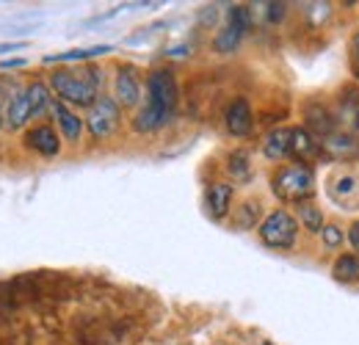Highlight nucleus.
Here are the masks:
<instances>
[{
    "label": "nucleus",
    "instance_id": "obj_31",
    "mask_svg": "<svg viewBox=\"0 0 359 345\" xmlns=\"http://www.w3.org/2000/svg\"><path fill=\"white\" fill-rule=\"evenodd\" d=\"M0 128H3V105H0Z\"/></svg>",
    "mask_w": 359,
    "mask_h": 345
},
{
    "label": "nucleus",
    "instance_id": "obj_9",
    "mask_svg": "<svg viewBox=\"0 0 359 345\" xmlns=\"http://www.w3.org/2000/svg\"><path fill=\"white\" fill-rule=\"evenodd\" d=\"M50 114H53V119H55V125H58V133H61V138H64L67 144H72V147L81 144L86 119H81V116H78L67 102H61V100H53Z\"/></svg>",
    "mask_w": 359,
    "mask_h": 345
},
{
    "label": "nucleus",
    "instance_id": "obj_29",
    "mask_svg": "<svg viewBox=\"0 0 359 345\" xmlns=\"http://www.w3.org/2000/svg\"><path fill=\"white\" fill-rule=\"evenodd\" d=\"M25 44L22 42H6V44H0V53H11V50H22Z\"/></svg>",
    "mask_w": 359,
    "mask_h": 345
},
{
    "label": "nucleus",
    "instance_id": "obj_26",
    "mask_svg": "<svg viewBox=\"0 0 359 345\" xmlns=\"http://www.w3.org/2000/svg\"><path fill=\"white\" fill-rule=\"evenodd\" d=\"M285 14H287V6L285 3H269V11H266V17H269V22H282L285 20Z\"/></svg>",
    "mask_w": 359,
    "mask_h": 345
},
{
    "label": "nucleus",
    "instance_id": "obj_25",
    "mask_svg": "<svg viewBox=\"0 0 359 345\" xmlns=\"http://www.w3.org/2000/svg\"><path fill=\"white\" fill-rule=\"evenodd\" d=\"M348 67H351V75L359 81V31H354L351 44H348Z\"/></svg>",
    "mask_w": 359,
    "mask_h": 345
},
{
    "label": "nucleus",
    "instance_id": "obj_16",
    "mask_svg": "<svg viewBox=\"0 0 359 345\" xmlns=\"http://www.w3.org/2000/svg\"><path fill=\"white\" fill-rule=\"evenodd\" d=\"M25 94H28V105H31V119L34 122L45 116L47 111H50V105H53V100H55L45 81H31L25 86Z\"/></svg>",
    "mask_w": 359,
    "mask_h": 345
},
{
    "label": "nucleus",
    "instance_id": "obj_13",
    "mask_svg": "<svg viewBox=\"0 0 359 345\" xmlns=\"http://www.w3.org/2000/svg\"><path fill=\"white\" fill-rule=\"evenodd\" d=\"M320 149H323V158H329V161H340V163L359 161V138H354V135L334 133V135L320 141Z\"/></svg>",
    "mask_w": 359,
    "mask_h": 345
},
{
    "label": "nucleus",
    "instance_id": "obj_7",
    "mask_svg": "<svg viewBox=\"0 0 359 345\" xmlns=\"http://www.w3.org/2000/svg\"><path fill=\"white\" fill-rule=\"evenodd\" d=\"M114 100L122 108H135L141 102V78H138L135 67H130V64L116 67V75H114Z\"/></svg>",
    "mask_w": 359,
    "mask_h": 345
},
{
    "label": "nucleus",
    "instance_id": "obj_12",
    "mask_svg": "<svg viewBox=\"0 0 359 345\" xmlns=\"http://www.w3.org/2000/svg\"><path fill=\"white\" fill-rule=\"evenodd\" d=\"M31 122H34L31 119V105H28V94H25V86H22L11 100L3 102V128L28 130Z\"/></svg>",
    "mask_w": 359,
    "mask_h": 345
},
{
    "label": "nucleus",
    "instance_id": "obj_2",
    "mask_svg": "<svg viewBox=\"0 0 359 345\" xmlns=\"http://www.w3.org/2000/svg\"><path fill=\"white\" fill-rule=\"evenodd\" d=\"M102 69L97 67H81V69H55L47 81L55 100L75 105V108H91L100 100L102 88Z\"/></svg>",
    "mask_w": 359,
    "mask_h": 345
},
{
    "label": "nucleus",
    "instance_id": "obj_22",
    "mask_svg": "<svg viewBox=\"0 0 359 345\" xmlns=\"http://www.w3.org/2000/svg\"><path fill=\"white\" fill-rule=\"evenodd\" d=\"M243 36H246L243 31H238L235 25H229V22H226L224 28L213 36V50H216V53H222V55H229V53H235V50H238V44H241Z\"/></svg>",
    "mask_w": 359,
    "mask_h": 345
},
{
    "label": "nucleus",
    "instance_id": "obj_6",
    "mask_svg": "<svg viewBox=\"0 0 359 345\" xmlns=\"http://www.w3.org/2000/svg\"><path fill=\"white\" fill-rule=\"evenodd\" d=\"M22 147L39 158H55L61 152V133L50 122H36L22 133Z\"/></svg>",
    "mask_w": 359,
    "mask_h": 345
},
{
    "label": "nucleus",
    "instance_id": "obj_19",
    "mask_svg": "<svg viewBox=\"0 0 359 345\" xmlns=\"http://www.w3.org/2000/svg\"><path fill=\"white\" fill-rule=\"evenodd\" d=\"M332 273L343 285H357L359 282V255H340L332 265Z\"/></svg>",
    "mask_w": 359,
    "mask_h": 345
},
{
    "label": "nucleus",
    "instance_id": "obj_14",
    "mask_svg": "<svg viewBox=\"0 0 359 345\" xmlns=\"http://www.w3.org/2000/svg\"><path fill=\"white\" fill-rule=\"evenodd\" d=\"M304 119H307L304 128L310 130L315 138L323 141V138L334 135V116H332L329 108H323V105H318V102H307V108H304Z\"/></svg>",
    "mask_w": 359,
    "mask_h": 345
},
{
    "label": "nucleus",
    "instance_id": "obj_20",
    "mask_svg": "<svg viewBox=\"0 0 359 345\" xmlns=\"http://www.w3.org/2000/svg\"><path fill=\"white\" fill-rule=\"evenodd\" d=\"M260 216H263V205L257 199H246L241 208H235L232 226L235 229H252V226H257V218Z\"/></svg>",
    "mask_w": 359,
    "mask_h": 345
},
{
    "label": "nucleus",
    "instance_id": "obj_5",
    "mask_svg": "<svg viewBox=\"0 0 359 345\" xmlns=\"http://www.w3.org/2000/svg\"><path fill=\"white\" fill-rule=\"evenodd\" d=\"M122 128V105L108 97V94H100V100L94 102L86 114V130L94 141H105L111 138L116 130Z\"/></svg>",
    "mask_w": 359,
    "mask_h": 345
},
{
    "label": "nucleus",
    "instance_id": "obj_1",
    "mask_svg": "<svg viewBox=\"0 0 359 345\" xmlns=\"http://www.w3.org/2000/svg\"><path fill=\"white\" fill-rule=\"evenodd\" d=\"M180 88L175 72L169 69H152L147 78V102L135 111L133 130L135 133H158L163 130L177 114Z\"/></svg>",
    "mask_w": 359,
    "mask_h": 345
},
{
    "label": "nucleus",
    "instance_id": "obj_23",
    "mask_svg": "<svg viewBox=\"0 0 359 345\" xmlns=\"http://www.w3.org/2000/svg\"><path fill=\"white\" fill-rule=\"evenodd\" d=\"M226 22L229 25H235L238 31H243V34H249L252 31V8L249 6H229V11H226Z\"/></svg>",
    "mask_w": 359,
    "mask_h": 345
},
{
    "label": "nucleus",
    "instance_id": "obj_17",
    "mask_svg": "<svg viewBox=\"0 0 359 345\" xmlns=\"http://www.w3.org/2000/svg\"><path fill=\"white\" fill-rule=\"evenodd\" d=\"M114 47L111 44H97V47H86V50H67V53H50L42 61L45 64H69V61H89V58H97V55H105L111 53Z\"/></svg>",
    "mask_w": 359,
    "mask_h": 345
},
{
    "label": "nucleus",
    "instance_id": "obj_27",
    "mask_svg": "<svg viewBox=\"0 0 359 345\" xmlns=\"http://www.w3.org/2000/svg\"><path fill=\"white\" fill-rule=\"evenodd\" d=\"M22 67H28V58H6V61H0V72L22 69Z\"/></svg>",
    "mask_w": 359,
    "mask_h": 345
},
{
    "label": "nucleus",
    "instance_id": "obj_11",
    "mask_svg": "<svg viewBox=\"0 0 359 345\" xmlns=\"http://www.w3.org/2000/svg\"><path fill=\"white\" fill-rule=\"evenodd\" d=\"M290 158L302 166H310L313 161L323 158L320 149V138H315L307 128H293V138H290Z\"/></svg>",
    "mask_w": 359,
    "mask_h": 345
},
{
    "label": "nucleus",
    "instance_id": "obj_24",
    "mask_svg": "<svg viewBox=\"0 0 359 345\" xmlns=\"http://www.w3.org/2000/svg\"><path fill=\"white\" fill-rule=\"evenodd\" d=\"M320 238H323V246H329V249H337V246H343V241H346V232H343L337 224H326V226H323V232H320Z\"/></svg>",
    "mask_w": 359,
    "mask_h": 345
},
{
    "label": "nucleus",
    "instance_id": "obj_28",
    "mask_svg": "<svg viewBox=\"0 0 359 345\" xmlns=\"http://www.w3.org/2000/svg\"><path fill=\"white\" fill-rule=\"evenodd\" d=\"M348 243H351L354 252H359V221H354L351 229H348Z\"/></svg>",
    "mask_w": 359,
    "mask_h": 345
},
{
    "label": "nucleus",
    "instance_id": "obj_21",
    "mask_svg": "<svg viewBox=\"0 0 359 345\" xmlns=\"http://www.w3.org/2000/svg\"><path fill=\"white\" fill-rule=\"evenodd\" d=\"M296 216L302 221V226L310 232V235H320L323 232V210L313 205V202H304V205H296Z\"/></svg>",
    "mask_w": 359,
    "mask_h": 345
},
{
    "label": "nucleus",
    "instance_id": "obj_4",
    "mask_svg": "<svg viewBox=\"0 0 359 345\" xmlns=\"http://www.w3.org/2000/svg\"><path fill=\"white\" fill-rule=\"evenodd\" d=\"M257 235L269 249H276V252L293 249L296 238H299V221L287 210H271L269 216L260 221Z\"/></svg>",
    "mask_w": 359,
    "mask_h": 345
},
{
    "label": "nucleus",
    "instance_id": "obj_15",
    "mask_svg": "<svg viewBox=\"0 0 359 345\" xmlns=\"http://www.w3.org/2000/svg\"><path fill=\"white\" fill-rule=\"evenodd\" d=\"M290 138H293V128H273L263 141V155L273 163L290 158Z\"/></svg>",
    "mask_w": 359,
    "mask_h": 345
},
{
    "label": "nucleus",
    "instance_id": "obj_30",
    "mask_svg": "<svg viewBox=\"0 0 359 345\" xmlns=\"http://www.w3.org/2000/svg\"><path fill=\"white\" fill-rule=\"evenodd\" d=\"M213 20H216V8L208 6V11H202V22H213Z\"/></svg>",
    "mask_w": 359,
    "mask_h": 345
},
{
    "label": "nucleus",
    "instance_id": "obj_18",
    "mask_svg": "<svg viewBox=\"0 0 359 345\" xmlns=\"http://www.w3.org/2000/svg\"><path fill=\"white\" fill-rule=\"evenodd\" d=\"M226 174L235 182H246L252 177V152L249 149H232L226 155Z\"/></svg>",
    "mask_w": 359,
    "mask_h": 345
},
{
    "label": "nucleus",
    "instance_id": "obj_3",
    "mask_svg": "<svg viewBox=\"0 0 359 345\" xmlns=\"http://www.w3.org/2000/svg\"><path fill=\"white\" fill-rule=\"evenodd\" d=\"M271 191H273V196L279 202L304 205L315 194V172L310 166H302V163L279 166L276 172L271 174Z\"/></svg>",
    "mask_w": 359,
    "mask_h": 345
},
{
    "label": "nucleus",
    "instance_id": "obj_8",
    "mask_svg": "<svg viewBox=\"0 0 359 345\" xmlns=\"http://www.w3.org/2000/svg\"><path fill=\"white\" fill-rule=\"evenodd\" d=\"M232 202H235V185L226 180H216L208 185L205 191V210L213 221H224L232 213Z\"/></svg>",
    "mask_w": 359,
    "mask_h": 345
},
{
    "label": "nucleus",
    "instance_id": "obj_32",
    "mask_svg": "<svg viewBox=\"0 0 359 345\" xmlns=\"http://www.w3.org/2000/svg\"><path fill=\"white\" fill-rule=\"evenodd\" d=\"M354 128H357V130H359V111H357V122H354Z\"/></svg>",
    "mask_w": 359,
    "mask_h": 345
},
{
    "label": "nucleus",
    "instance_id": "obj_10",
    "mask_svg": "<svg viewBox=\"0 0 359 345\" xmlns=\"http://www.w3.org/2000/svg\"><path fill=\"white\" fill-rule=\"evenodd\" d=\"M224 125L229 130V135H235V138H246L252 133V128H255V114H252V105H249L246 97H235L229 102V108H226L224 114Z\"/></svg>",
    "mask_w": 359,
    "mask_h": 345
}]
</instances>
